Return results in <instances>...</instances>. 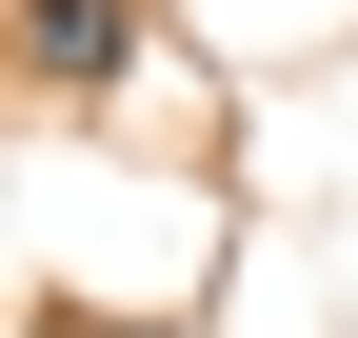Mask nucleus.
<instances>
[{"label":"nucleus","instance_id":"1","mask_svg":"<svg viewBox=\"0 0 358 338\" xmlns=\"http://www.w3.org/2000/svg\"><path fill=\"white\" fill-rule=\"evenodd\" d=\"M20 60L40 80H120L140 60V0H20Z\"/></svg>","mask_w":358,"mask_h":338}]
</instances>
